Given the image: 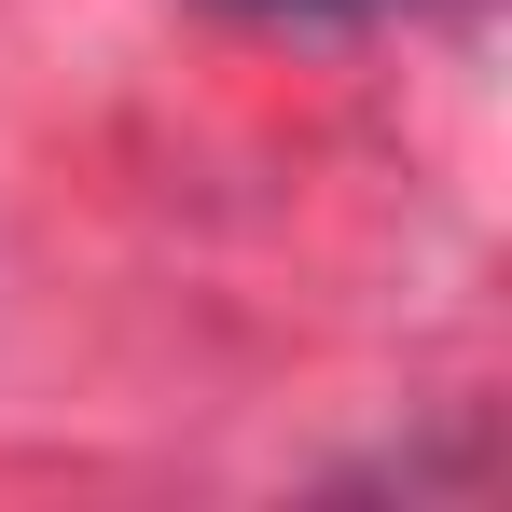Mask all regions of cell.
Instances as JSON below:
<instances>
[{"instance_id":"obj_1","label":"cell","mask_w":512,"mask_h":512,"mask_svg":"<svg viewBox=\"0 0 512 512\" xmlns=\"http://www.w3.org/2000/svg\"><path fill=\"white\" fill-rule=\"evenodd\" d=\"M250 14H388V0H250Z\"/></svg>"}]
</instances>
